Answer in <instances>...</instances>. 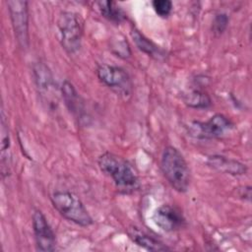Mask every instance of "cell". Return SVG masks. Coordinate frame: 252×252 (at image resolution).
<instances>
[{"label": "cell", "instance_id": "cell-10", "mask_svg": "<svg viewBox=\"0 0 252 252\" xmlns=\"http://www.w3.org/2000/svg\"><path fill=\"white\" fill-rule=\"evenodd\" d=\"M32 74L36 89L38 90L40 95L44 97L50 105H55L54 100L56 101V85L54 83L52 73L48 66H46L42 62H37L32 67Z\"/></svg>", "mask_w": 252, "mask_h": 252}, {"label": "cell", "instance_id": "cell-3", "mask_svg": "<svg viewBox=\"0 0 252 252\" xmlns=\"http://www.w3.org/2000/svg\"><path fill=\"white\" fill-rule=\"evenodd\" d=\"M50 200L54 209L65 220L84 227L94 223V220L85 205L73 192L57 190L53 192Z\"/></svg>", "mask_w": 252, "mask_h": 252}, {"label": "cell", "instance_id": "cell-6", "mask_svg": "<svg viewBox=\"0 0 252 252\" xmlns=\"http://www.w3.org/2000/svg\"><path fill=\"white\" fill-rule=\"evenodd\" d=\"M6 4L16 40L22 49H27L30 44L29 3L24 0H9Z\"/></svg>", "mask_w": 252, "mask_h": 252}, {"label": "cell", "instance_id": "cell-18", "mask_svg": "<svg viewBox=\"0 0 252 252\" xmlns=\"http://www.w3.org/2000/svg\"><path fill=\"white\" fill-rule=\"evenodd\" d=\"M228 21V16L225 13H218L215 15L212 24V31L215 36H220L224 32L227 28Z\"/></svg>", "mask_w": 252, "mask_h": 252}, {"label": "cell", "instance_id": "cell-16", "mask_svg": "<svg viewBox=\"0 0 252 252\" xmlns=\"http://www.w3.org/2000/svg\"><path fill=\"white\" fill-rule=\"evenodd\" d=\"M97 6L101 16L115 25H119L127 19L124 10L114 1H99Z\"/></svg>", "mask_w": 252, "mask_h": 252}, {"label": "cell", "instance_id": "cell-7", "mask_svg": "<svg viewBox=\"0 0 252 252\" xmlns=\"http://www.w3.org/2000/svg\"><path fill=\"white\" fill-rule=\"evenodd\" d=\"M233 128L232 122L223 114L217 113L207 121H193L188 127L189 134L197 139L220 138Z\"/></svg>", "mask_w": 252, "mask_h": 252}, {"label": "cell", "instance_id": "cell-1", "mask_svg": "<svg viewBox=\"0 0 252 252\" xmlns=\"http://www.w3.org/2000/svg\"><path fill=\"white\" fill-rule=\"evenodd\" d=\"M100 171L109 177L122 193H132L140 186L139 178L132 165L122 157L105 152L97 158Z\"/></svg>", "mask_w": 252, "mask_h": 252}, {"label": "cell", "instance_id": "cell-14", "mask_svg": "<svg viewBox=\"0 0 252 252\" xmlns=\"http://www.w3.org/2000/svg\"><path fill=\"white\" fill-rule=\"evenodd\" d=\"M61 94L63 100L70 112L81 117L84 113V103L74 85L70 81H63L61 86Z\"/></svg>", "mask_w": 252, "mask_h": 252}, {"label": "cell", "instance_id": "cell-5", "mask_svg": "<svg viewBox=\"0 0 252 252\" xmlns=\"http://www.w3.org/2000/svg\"><path fill=\"white\" fill-rule=\"evenodd\" d=\"M95 73L99 81L117 95L122 97L131 95L133 84L129 74L122 67L100 64L97 66Z\"/></svg>", "mask_w": 252, "mask_h": 252}, {"label": "cell", "instance_id": "cell-19", "mask_svg": "<svg viewBox=\"0 0 252 252\" xmlns=\"http://www.w3.org/2000/svg\"><path fill=\"white\" fill-rule=\"evenodd\" d=\"M152 5L157 15L161 18H167L173 8L172 2L170 0H154Z\"/></svg>", "mask_w": 252, "mask_h": 252}, {"label": "cell", "instance_id": "cell-12", "mask_svg": "<svg viewBox=\"0 0 252 252\" xmlns=\"http://www.w3.org/2000/svg\"><path fill=\"white\" fill-rule=\"evenodd\" d=\"M128 235L134 243L148 251H168L170 248L160 240L148 234L147 232L137 228L131 227L128 230Z\"/></svg>", "mask_w": 252, "mask_h": 252}, {"label": "cell", "instance_id": "cell-11", "mask_svg": "<svg viewBox=\"0 0 252 252\" xmlns=\"http://www.w3.org/2000/svg\"><path fill=\"white\" fill-rule=\"evenodd\" d=\"M207 163L212 168L230 175H243L247 172V166L244 163L220 155L210 156Z\"/></svg>", "mask_w": 252, "mask_h": 252}, {"label": "cell", "instance_id": "cell-9", "mask_svg": "<svg viewBox=\"0 0 252 252\" xmlns=\"http://www.w3.org/2000/svg\"><path fill=\"white\" fill-rule=\"evenodd\" d=\"M153 220L157 226L166 232L179 230L186 225V220L181 210L168 204L156 209L153 214Z\"/></svg>", "mask_w": 252, "mask_h": 252}, {"label": "cell", "instance_id": "cell-13", "mask_svg": "<svg viewBox=\"0 0 252 252\" xmlns=\"http://www.w3.org/2000/svg\"><path fill=\"white\" fill-rule=\"evenodd\" d=\"M1 172L2 177L8 176L11 165V138L4 111H1Z\"/></svg>", "mask_w": 252, "mask_h": 252}, {"label": "cell", "instance_id": "cell-15", "mask_svg": "<svg viewBox=\"0 0 252 252\" xmlns=\"http://www.w3.org/2000/svg\"><path fill=\"white\" fill-rule=\"evenodd\" d=\"M131 36L136 44V46L148 56H151L155 59H162L165 56V52L150 38L144 35L138 29L132 28Z\"/></svg>", "mask_w": 252, "mask_h": 252}, {"label": "cell", "instance_id": "cell-4", "mask_svg": "<svg viewBox=\"0 0 252 252\" xmlns=\"http://www.w3.org/2000/svg\"><path fill=\"white\" fill-rule=\"evenodd\" d=\"M57 28L60 33V43L68 54L77 53L82 45L83 20L75 12L64 11L57 20Z\"/></svg>", "mask_w": 252, "mask_h": 252}, {"label": "cell", "instance_id": "cell-2", "mask_svg": "<svg viewBox=\"0 0 252 252\" xmlns=\"http://www.w3.org/2000/svg\"><path fill=\"white\" fill-rule=\"evenodd\" d=\"M160 168L163 176L171 187L179 192L185 193L190 185V169L183 155L174 147L164 148L160 158Z\"/></svg>", "mask_w": 252, "mask_h": 252}, {"label": "cell", "instance_id": "cell-8", "mask_svg": "<svg viewBox=\"0 0 252 252\" xmlns=\"http://www.w3.org/2000/svg\"><path fill=\"white\" fill-rule=\"evenodd\" d=\"M35 246L38 251L51 252L56 248V236L40 210H34L32 217Z\"/></svg>", "mask_w": 252, "mask_h": 252}, {"label": "cell", "instance_id": "cell-17", "mask_svg": "<svg viewBox=\"0 0 252 252\" xmlns=\"http://www.w3.org/2000/svg\"><path fill=\"white\" fill-rule=\"evenodd\" d=\"M184 103L196 109H205L212 105L211 96L204 91L199 89H193L183 96Z\"/></svg>", "mask_w": 252, "mask_h": 252}]
</instances>
